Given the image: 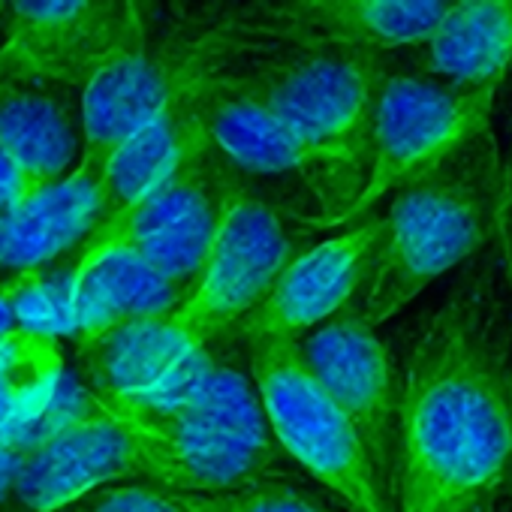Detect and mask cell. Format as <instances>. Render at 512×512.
<instances>
[{
    "instance_id": "4",
    "label": "cell",
    "mask_w": 512,
    "mask_h": 512,
    "mask_svg": "<svg viewBox=\"0 0 512 512\" xmlns=\"http://www.w3.org/2000/svg\"><path fill=\"white\" fill-rule=\"evenodd\" d=\"M247 365L275 446L329 488L347 512H392L362 440L305 365L299 344H247Z\"/></svg>"
},
{
    "instance_id": "3",
    "label": "cell",
    "mask_w": 512,
    "mask_h": 512,
    "mask_svg": "<svg viewBox=\"0 0 512 512\" xmlns=\"http://www.w3.org/2000/svg\"><path fill=\"white\" fill-rule=\"evenodd\" d=\"M232 70L266 100L311 166V190L323 214L311 226L335 229L362 190L377 91L386 76L380 55L329 49H256Z\"/></svg>"
},
{
    "instance_id": "21",
    "label": "cell",
    "mask_w": 512,
    "mask_h": 512,
    "mask_svg": "<svg viewBox=\"0 0 512 512\" xmlns=\"http://www.w3.org/2000/svg\"><path fill=\"white\" fill-rule=\"evenodd\" d=\"M0 145L37 190L49 187L82 163L79 109L58 88L0 82Z\"/></svg>"
},
{
    "instance_id": "11",
    "label": "cell",
    "mask_w": 512,
    "mask_h": 512,
    "mask_svg": "<svg viewBox=\"0 0 512 512\" xmlns=\"http://www.w3.org/2000/svg\"><path fill=\"white\" fill-rule=\"evenodd\" d=\"M229 43L226 28H211L187 46H151L142 22L79 91L82 163L103 169L106 160L139 133L199 70Z\"/></svg>"
},
{
    "instance_id": "13",
    "label": "cell",
    "mask_w": 512,
    "mask_h": 512,
    "mask_svg": "<svg viewBox=\"0 0 512 512\" xmlns=\"http://www.w3.org/2000/svg\"><path fill=\"white\" fill-rule=\"evenodd\" d=\"M449 0H287L260 4L241 22H226L256 49H329L380 55L419 49L443 19Z\"/></svg>"
},
{
    "instance_id": "9",
    "label": "cell",
    "mask_w": 512,
    "mask_h": 512,
    "mask_svg": "<svg viewBox=\"0 0 512 512\" xmlns=\"http://www.w3.org/2000/svg\"><path fill=\"white\" fill-rule=\"evenodd\" d=\"M139 440L142 482L181 497H214L278 476V446L199 413L157 410L133 401L103 404Z\"/></svg>"
},
{
    "instance_id": "1",
    "label": "cell",
    "mask_w": 512,
    "mask_h": 512,
    "mask_svg": "<svg viewBox=\"0 0 512 512\" xmlns=\"http://www.w3.org/2000/svg\"><path fill=\"white\" fill-rule=\"evenodd\" d=\"M401 383L392 512H512V299L467 272L422 320Z\"/></svg>"
},
{
    "instance_id": "10",
    "label": "cell",
    "mask_w": 512,
    "mask_h": 512,
    "mask_svg": "<svg viewBox=\"0 0 512 512\" xmlns=\"http://www.w3.org/2000/svg\"><path fill=\"white\" fill-rule=\"evenodd\" d=\"M142 22L145 10L130 0L0 4V82L82 91Z\"/></svg>"
},
{
    "instance_id": "29",
    "label": "cell",
    "mask_w": 512,
    "mask_h": 512,
    "mask_svg": "<svg viewBox=\"0 0 512 512\" xmlns=\"http://www.w3.org/2000/svg\"><path fill=\"white\" fill-rule=\"evenodd\" d=\"M16 329V317H13V278L0 281V335H7Z\"/></svg>"
},
{
    "instance_id": "2",
    "label": "cell",
    "mask_w": 512,
    "mask_h": 512,
    "mask_svg": "<svg viewBox=\"0 0 512 512\" xmlns=\"http://www.w3.org/2000/svg\"><path fill=\"white\" fill-rule=\"evenodd\" d=\"M500 202V145L494 130L392 196L362 287L359 314L383 326L434 281L494 241Z\"/></svg>"
},
{
    "instance_id": "14",
    "label": "cell",
    "mask_w": 512,
    "mask_h": 512,
    "mask_svg": "<svg viewBox=\"0 0 512 512\" xmlns=\"http://www.w3.org/2000/svg\"><path fill=\"white\" fill-rule=\"evenodd\" d=\"M380 241V217H365L341 235L296 253L284 266L266 299L238 326L235 338L256 341H302L323 323L335 320L362 293Z\"/></svg>"
},
{
    "instance_id": "25",
    "label": "cell",
    "mask_w": 512,
    "mask_h": 512,
    "mask_svg": "<svg viewBox=\"0 0 512 512\" xmlns=\"http://www.w3.org/2000/svg\"><path fill=\"white\" fill-rule=\"evenodd\" d=\"M64 512H190L178 494L154 488L148 482H124L100 488Z\"/></svg>"
},
{
    "instance_id": "28",
    "label": "cell",
    "mask_w": 512,
    "mask_h": 512,
    "mask_svg": "<svg viewBox=\"0 0 512 512\" xmlns=\"http://www.w3.org/2000/svg\"><path fill=\"white\" fill-rule=\"evenodd\" d=\"M19 461H22V449H16L10 440H0V500L13 494Z\"/></svg>"
},
{
    "instance_id": "23",
    "label": "cell",
    "mask_w": 512,
    "mask_h": 512,
    "mask_svg": "<svg viewBox=\"0 0 512 512\" xmlns=\"http://www.w3.org/2000/svg\"><path fill=\"white\" fill-rule=\"evenodd\" d=\"M73 263L64 269H37L13 275V317L16 329L73 341Z\"/></svg>"
},
{
    "instance_id": "5",
    "label": "cell",
    "mask_w": 512,
    "mask_h": 512,
    "mask_svg": "<svg viewBox=\"0 0 512 512\" xmlns=\"http://www.w3.org/2000/svg\"><path fill=\"white\" fill-rule=\"evenodd\" d=\"M497 91H458L422 73H389L380 82L365 181L335 226H353L371 208L425 178L467 142L491 130Z\"/></svg>"
},
{
    "instance_id": "18",
    "label": "cell",
    "mask_w": 512,
    "mask_h": 512,
    "mask_svg": "<svg viewBox=\"0 0 512 512\" xmlns=\"http://www.w3.org/2000/svg\"><path fill=\"white\" fill-rule=\"evenodd\" d=\"M202 130L229 169L263 178L296 175L311 187V166L302 148L266 100L232 70V61L205 79Z\"/></svg>"
},
{
    "instance_id": "22",
    "label": "cell",
    "mask_w": 512,
    "mask_h": 512,
    "mask_svg": "<svg viewBox=\"0 0 512 512\" xmlns=\"http://www.w3.org/2000/svg\"><path fill=\"white\" fill-rule=\"evenodd\" d=\"M58 338L13 329L0 335V440H19L49 413L64 383Z\"/></svg>"
},
{
    "instance_id": "12",
    "label": "cell",
    "mask_w": 512,
    "mask_h": 512,
    "mask_svg": "<svg viewBox=\"0 0 512 512\" xmlns=\"http://www.w3.org/2000/svg\"><path fill=\"white\" fill-rule=\"evenodd\" d=\"M299 350L311 374L362 440L377 482L392 506L401 383L383 338L356 308H347L305 335Z\"/></svg>"
},
{
    "instance_id": "27",
    "label": "cell",
    "mask_w": 512,
    "mask_h": 512,
    "mask_svg": "<svg viewBox=\"0 0 512 512\" xmlns=\"http://www.w3.org/2000/svg\"><path fill=\"white\" fill-rule=\"evenodd\" d=\"M31 193H37L34 181L13 160V154L0 145V217L10 214L13 208H19Z\"/></svg>"
},
{
    "instance_id": "24",
    "label": "cell",
    "mask_w": 512,
    "mask_h": 512,
    "mask_svg": "<svg viewBox=\"0 0 512 512\" xmlns=\"http://www.w3.org/2000/svg\"><path fill=\"white\" fill-rule=\"evenodd\" d=\"M181 497V494H178ZM190 512H338L284 473L214 497H181Z\"/></svg>"
},
{
    "instance_id": "15",
    "label": "cell",
    "mask_w": 512,
    "mask_h": 512,
    "mask_svg": "<svg viewBox=\"0 0 512 512\" xmlns=\"http://www.w3.org/2000/svg\"><path fill=\"white\" fill-rule=\"evenodd\" d=\"M73 344L100 341L118 326L172 314L184 290L160 278L124 244H82L70 272Z\"/></svg>"
},
{
    "instance_id": "17",
    "label": "cell",
    "mask_w": 512,
    "mask_h": 512,
    "mask_svg": "<svg viewBox=\"0 0 512 512\" xmlns=\"http://www.w3.org/2000/svg\"><path fill=\"white\" fill-rule=\"evenodd\" d=\"M106 217V190L97 166L79 163L67 178L40 187L19 208L0 217V272H37L100 226Z\"/></svg>"
},
{
    "instance_id": "16",
    "label": "cell",
    "mask_w": 512,
    "mask_h": 512,
    "mask_svg": "<svg viewBox=\"0 0 512 512\" xmlns=\"http://www.w3.org/2000/svg\"><path fill=\"white\" fill-rule=\"evenodd\" d=\"M226 28V25H223ZM226 49L208 58L193 76L175 91V97L139 130L133 133L100 169L106 190V217L130 208L151 187H157L202 139V88L205 79L220 67L238 58V40L226 28Z\"/></svg>"
},
{
    "instance_id": "6",
    "label": "cell",
    "mask_w": 512,
    "mask_h": 512,
    "mask_svg": "<svg viewBox=\"0 0 512 512\" xmlns=\"http://www.w3.org/2000/svg\"><path fill=\"white\" fill-rule=\"evenodd\" d=\"M13 497L25 512H64L115 482H142L139 440L85 386L58 389L49 413L19 440Z\"/></svg>"
},
{
    "instance_id": "19",
    "label": "cell",
    "mask_w": 512,
    "mask_h": 512,
    "mask_svg": "<svg viewBox=\"0 0 512 512\" xmlns=\"http://www.w3.org/2000/svg\"><path fill=\"white\" fill-rule=\"evenodd\" d=\"M196 350L202 347H193L169 314L118 326L100 341L76 347L82 386L100 404L157 398Z\"/></svg>"
},
{
    "instance_id": "20",
    "label": "cell",
    "mask_w": 512,
    "mask_h": 512,
    "mask_svg": "<svg viewBox=\"0 0 512 512\" xmlns=\"http://www.w3.org/2000/svg\"><path fill=\"white\" fill-rule=\"evenodd\" d=\"M422 76L458 91H500L512 73V0H449L419 46Z\"/></svg>"
},
{
    "instance_id": "7",
    "label": "cell",
    "mask_w": 512,
    "mask_h": 512,
    "mask_svg": "<svg viewBox=\"0 0 512 512\" xmlns=\"http://www.w3.org/2000/svg\"><path fill=\"white\" fill-rule=\"evenodd\" d=\"M296 256V241L281 211L235 187L217 220L205 263L169 314L193 347H211L266 299L284 266Z\"/></svg>"
},
{
    "instance_id": "26",
    "label": "cell",
    "mask_w": 512,
    "mask_h": 512,
    "mask_svg": "<svg viewBox=\"0 0 512 512\" xmlns=\"http://www.w3.org/2000/svg\"><path fill=\"white\" fill-rule=\"evenodd\" d=\"M497 275L512 299V142L500 148V202H497Z\"/></svg>"
},
{
    "instance_id": "8",
    "label": "cell",
    "mask_w": 512,
    "mask_h": 512,
    "mask_svg": "<svg viewBox=\"0 0 512 512\" xmlns=\"http://www.w3.org/2000/svg\"><path fill=\"white\" fill-rule=\"evenodd\" d=\"M235 187L232 169L202 139L157 187L130 208L103 217L82 244H124L160 278L187 293Z\"/></svg>"
}]
</instances>
